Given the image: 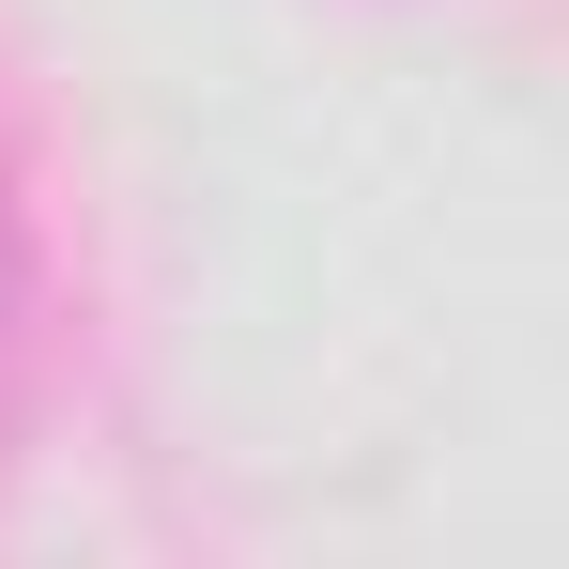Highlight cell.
<instances>
[{
    "instance_id": "obj_1",
    "label": "cell",
    "mask_w": 569,
    "mask_h": 569,
    "mask_svg": "<svg viewBox=\"0 0 569 569\" xmlns=\"http://www.w3.org/2000/svg\"><path fill=\"white\" fill-rule=\"evenodd\" d=\"M47 385H62V262H47L31 170H16V139H0V462H16V431L47 416Z\"/></svg>"
}]
</instances>
